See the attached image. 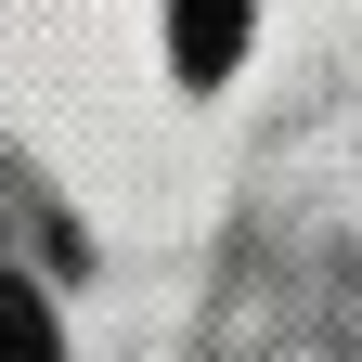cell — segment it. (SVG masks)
Wrapping results in <instances>:
<instances>
[{
	"label": "cell",
	"mask_w": 362,
	"mask_h": 362,
	"mask_svg": "<svg viewBox=\"0 0 362 362\" xmlns=\"http://www.w3.org/2000/svg\"><path fill=\"white\" fill-rule=\"evenodd\" d=\"M246 13H259V0H168V65L181 78H233V52H246Z\"/></svg>",
	"instance_id": "cell-1"
},
{
	"label": "cell",
	"mask_w": 362,
	"mask_h": 362,
	"mask_svg": "<svg viewBox=\"0 0 362 362\" xmlns=\"http://www.w3.org/2000/svg\"><path fill=\"white\" fill-rule=\"evenodd\" d=\"M0 362H65V337H52V310H39L26 272H0Z\"/></svg>",
	"instance_id": "cell-2"
}]
</instances>
